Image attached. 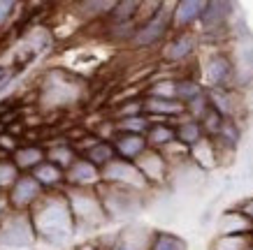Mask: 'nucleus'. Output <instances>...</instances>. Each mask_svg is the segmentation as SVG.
Returning <instances> with one entry per match:
<instances>
[{
	"instance_id": "obj_1",
	"label": "nucleus",
	"mask_w": 253,
	"mask_h": 250,
	"mask_svg": "<svg viewBox=\"0 0 253 250\" xmlns=\"http://www.w3.org/2000/svg\"><path fill=\"white\" fill-rule=\"evenodd\" d=\"M31 218L35 225V234L49 243H56V246L68 241L77 225L65 192L63 195H51V192L46 195L44 192V197L33 206Z\"/></svg>"
},
{
	"instance_id": "obj_2",
	"label": "nucleus",
	"mask_w": 253,
	"mask_h": 250,
	"mask_svg": "<svg viewBox=\"0 0 253 250\" xmlns=\"http://www.w3.org/2000/svg\"><path fill=\"white\" fill-rule=\"evenodd\" d=\"M172 9H174V2L172 5L161 2L158 9H154L144 21H139L137 33H135L130 44L137 46V49H146V46L161 44L165 37H169V33H172Z\"/></svg>"
},
{
	"instance_id": "obj_3",
	"label": "nucleus",
	"mask_w": 253,
	"mask_h": 250,
	"mask_svg": "<svg viewBox=\"0 0 253 250\" xmlns=\"http://www.w3.org/2000/svg\"><path fill=\"white\" fill-rule=\"evenodd\" d=\"M35 225H33L31 213L9 211L0 222V246L2 248L26 250L35 241Z\"/></svg>"
},
{
	"instance_id": "obj_4",
	"label": "nucleus",
	"mask_w": 253,
	"mask_h": 250,
	"mask_svg": "<svg viewBox=\"0 0 253 250\" xmlns=\"http://www.w3.org/2000/svg\"><path fill=\"white\" fill-rule=\"evenodd\" d=\"M65 195H68L70 209H72V215H75L77 225H100L105 220L107 211H105V204L100 199L98 190L70 188Z\"/></svg>"
},
{
	"instance_id": "obj_5",
	"label": "nucleus",
	"mask_w": 253,
	"mask_h": 250,
	"mask_svg": "<svg viewBox=\"0 0 253 250\" xmlns=\"http://www.w3.org/2000/svg\"><path fill=\"white\" fill-rule=\"evenodd\" d=\"M235 76H237V70L230 56L221 51L207 56V61L202 65V86L207 91H230Z\"/></svg>"
},
{
	"instance_id": "obj_6",
	"label": "nucleus",
	"mask_w": 253,
	"mask_h": 250,
	"mask_svg": "<svg viewBox=\"0 0 253 250\" xmlns=\"http://www.w3.org/2000/svg\"><path fill=\"white\" fill-rule=\"evenodd\" d=\"M102 183H105V185L128 188V190L149 188V183H146V179L137 169V165H135V162H128V160H121V158H116L112 165H107L102 169Z\"/></svg>"
},
{
	"instance_id": "obj_7",
	"label": "nucleus",
	"mask_w": 253,
	"mask_h": 250,
	"mask_svg": "<svg viewBox=\"0 0 253 250\" xmlns=\"http://www.w3.org/2000/svg\"><path fill=\"white\" fill-rule=\"evenodd\" d=\"M9 197V206L12 211H21V213H28L33 206L38 204L40 199L44 197V188L35 181L33 174H21L19 181L12 185V190L7 192Z\"/></svg>"
},
{
	"instance_id": "obj_8",
	"label": "nucleus",
	"mask_w": 253,
	"mask_h": 250,
	"mask_svg": "<svg viewBox=\"0 0 253 250\" xmlns=\"http://www.w3.org/2000/svg\"><path fill=\"white\" fill-rule=\"evenodd\" d=\"M198 42H200V37L195 31L174 33L161 49L163 61L165 63H181V61H186V58H191L193 53L198 51Z\"/></svg>"
},
{
	"instance_id": "obj_9",
	"label": "nucleus",
	"mask_w": 253,
	"mask_h": 250,
	"mask_svg": "<svg viewBox=\"0 0 253 250\" xmlns=\"http://www.w3.org/2000/svg\"><path fill=\"white\" fill-rule=\"evenodd\" d=\"M207 9L205 0H179L172 9V33L191 31L195 23L202 21V14Z\"/></svg>"
},
{
	"instance_id": "obj_10",
	"label": "nucleus",
	"mask_w": 253,
	"mask_h": 250,
	"mask_svg": "<svg viewBox=\"0 0 253 250\" xmlns=\"http://www.w3.org/2000/svg\"><path fill=\"white\" fill-rule=\"evenodd\" d=\"M65 183L70 188H84V190H95L102 185V172L95 165H91L86 158H79L75 165L65 172Z\"/></svg>"
},
{
	"instance_id": "obj_11",
	"label": "nucleus",
	"mask_w": 253,
	"mask_h": 250,
	"mask_svg": "<svg viewBox=\"0 0 253 250\" xmlns=\"http://www.w3.org/2000/svg\"><path fill=\"white\" fill-rule=\"evenodd\" d=\"M112 146L116 151V158L128 160V162H137L146 151H149V144H146V137L142 135H128V132H114V137L109 139Z\"/></svg>"
},
{
	"instance_id": "obj_12",
	"label": "nucleus",
	"mask_w": 253,
	"mask_h": 250,
	"mask_svg": "<svg viewBox=\"0 0 253 250\" xmlns=\"http://www.w3.org/2000/svg\"><path fill=\"white\" fill-rule=\"evenodd\" d=\"M135 165H137V169L142 172V176L146 179L149 185H154V183H163L169 176V162H168V158H165L161 151H151V148H149V151H146L144 155L135 162Z\"/></svg>"
},
{
	"instance_id": "obj_13",
	"label": "nucleus",
	"mask_w": 253,
	"mask_h": 250,
	"mask_svg": "<svg viewBox=\"0 0 253 250\" xmlns=\"http://www.w3.org/2000/svg\"><path fill=\"white\" fill-rule=\"evenodd\" d=\"M230 9H232V2H207V9L202 14V31L205 33H218V31H225L228 26V19H230Z\"/></svg>"
},
{
	"instance_id": "obj_14",
	"label": "nucleus",
	"mask_w": 253,
	"mask_h": 250,
	"mask_svg": "<svg viewBox=\"0 0 253 250\" xmlns=\"http://www.w3.org/2000/svg\"><path fill=\"white\" fill-rule=\"evenodd\" d=\"M176 142V130L174 123H163V121H151V128L146 132V144L151 151H165Z\"/></svg>"
},
{
	"instance_id": "obj_15",
	"label": "nucleus",
	"mask_w": 253,
	"mask_h": 250,
	"mask_svg": "<svg viewBox=\"0 0 253 250\" xmlns=\"http://www.w3.org/2000/svg\"><path fill=\"white\" fill-rule=\"evenodd\" d=\"M253 234V222L242 215L237 209L225 211L218 220V236H246Z\"/></svg>"
},
{
	"instance_id": "obj_16",
	"label": "nucleus",
	"mask_w": 253,
	"mask_h": 250,
	"mask_svg": "<svg viewBox=\"0 0 253 250\" xmlns=\"http://www.w3.org/2000/svg\"><path fill=\"white\" fill-rule=\"evenodd\" d=\"M174 130H176V142L181 146H186L188 151L195 148V146L205 139V130L200 125V121H193L191 116H181V118L174 123Z\"/></svg>"
},
{
	"instance_id": "obj_17",
	"label": "nucleus",
	"mask_w": 253,
	"mask_h": 250,
	"mask_svg": "<svg viewBox=\"0 0 253 250\" xmlns=\"http://www.w3.org/2000/svg\"><path fill=\"white\" fill-rule=\"evenodd\" d=\"M46 160V148L35 144H21L12 155V162L19 167V172H33Z\"/></svg>"
},
{
	"instance_id": "obj_18",
	"label": "nucleus",
	"mask_w": 253,
	"mask_h": 250,
	"mask_svg": "<svg viewBox=\"0 0 253 250\" xmlns=\"http://www.w3.org/2000/svg\"><path fill=\"white\" fill-rule=\"evenodd\" d=\"M139 232H144V227H130L126 229L123 234H119V239L114 241V246L109 250H151V239L154 234L151 232H146V234H139Z\"/></svg>"
},
{
	"instance_id": "obj_19",
	"label": "nucleus",
	"mask_w": 253,
	"mask_h": 250,
	"mask_svg": "<svg viewBox=\"0 0 253 250\" xmlns=\"http://www.w3.org/2000/svg\"><path fill=\"white\" fill-rule=\"evenodd\" d=\"M84 158L102 172L105 167L112 165V162L116 160V151H114V146H112L109 139H100V137H95V139H93V144L84 151Z\"/></svg>"
},
{
	"instance_id": "obj_20",
	"label": "nucleus",
	"mask_w": 253,
	"mask_h": 250,
	"mask_svg": "<svg viewBox=\"0 0 253 250\" xmlns=\"http://www.w3.org/2000/svg\"><path fill=\"white\" fill-rule=\"evenodd\" d=\"M31 174L35 176V181H38L44 190H54V188H58V185L65 183V172H63L58 165L49 162V160H44L40 167H35Z\"/></svg>"
},
{
	"instance_id": "obj_21",
	"label": "nucleus",
	"mask_w": 253,
	"mask_h": 250,
	"mask_svg": "<svg viewBox=\"0 0 253 250\" xmlns=\"http://www.w3.org/2000/svg\"><path fill=\"white\" fill-rule=\"evenodd\" d=\"M46 160H49V162H54V165H58L63 172H68L70 167L79 160V153H77V148H75V144H70V142L63 139L61 144L46 148Z\"/></svg>"
},
{
	"instance_id": "obj_22",
	"label": "nucleus",
	"mask_w": 253,
	"mask_h": 250,
	"mask_svg": "<svg viewBox=\"0 0 253 250\" xmlns=\"http://www.w3.org/2000/svg\"><path fill=\"white\" fill-rule=\"evenodd\" d=\"M207 91L200 79H193V76H181V79H176V102H181V105H188L193 102L195 98H200L202 93Z\"/></svg>"
},
{
	"instance_id": "obj_23",
	"label": "nucleus",
	"mask_w": 253,
	"mask_h": 250,
	"mask_svg": "<svg viewBox=\"0 0 253 250\" xmlns=\"http://www.w3.org/2000/svg\"><path fill=\"white\" fill-rule=\"evenodd\" d=\"M209 105L214 107L216 111L223 116V118H235V98H232V91H207Z\"/></svg>"
},
{
	"instance_id": "obj_24",
	"label": "nucleus",
	"mask_w": 253,
	"mask_h": 250,
	"mask_svg": "<svg viewBox=\"0 0 253 250\" xmlns=\"http://www.w3.org/2000/svg\"><path fill=\"white\" fill-rule=\"evenodd\" d=\"M149 128H151V118H149L146 114L114 121V130H116V132H128V135H142V137H146Z\"/></svg>"
},
{
	"instance_id": "obj_25",
	"label": "nucleus",
	"mask_w": 253,
	"mask_h": 250,
	"mask_svg": "<svg viewBox=\"0 0 253 250\" xmlns=\"http://www.w3.org/2000/svg\"><path fill=\"white\" fill-rule=\"evenodd\" d=\"M139 9H142V2H137V0H123V2H116V7L112 9V14H109V21L112 23L137 21Z\"/></svg>"
},
{
	"instance_id": "obj_26",
	"label": "nucleus",
	"mask_w": 253,
	"mask_h": 250,
	"mask_svg": "<svg viewBox=\"0 0 253 250\" xmlns=\"http://www.w3.org/2000/svg\"><path fill=\"white\" fill-rule=\"evenodd\" d=\"M151 250H188V243L186 239L172 234V232H154Z\"/></svg>"
},
{
	"instance_id": "obj_27",
	"label": "nucleus",
	"mask_w": 253,
	"mask_h": 250,
	"mask_svg": "<svg viewBox=\"0 0 253 250\" xmlns=\"http://www.w3.org/2000/svg\"><path fill=\"white\" fill-rule=\"evenodd\" d=\"M253 236H216L211 243V250H251Z\"/></svg>"
},
{
	"instance_id": "obj_28",
	"label": "nucleus",
	"mask_w": 253,
	"mask_h": 250,
	"mask_svg": "<svg viewBox=\"0 0 253 250\" xmlns=\"http://www.w3.org/2000/svg\"><path fill=\"white\" fill-rule=\"evenodd\" d=\"M239 137H242V132H239V125L235 123V118H225L221 132H218V137L214 139V144H223L232 151V148H237Z\"/></svg>"
},
{
	"instance_id": "obj_29",
	"label": "nucleus",
	"mask_w": 253,
	"mask_h": 250,
	"mask_svg": "<svg viewBox=\"0 0 253 250\" xmlns=\"http://www.w3.org/2000/svg\"><path fill=\"white\" fill-rule=\"evenodd\" d=\"M19 176H21V172H19V167L12 162V158L0 160V190H2V192H9L12 185L19 181Z\"/></svg>"
},
{
	"instance_id": "obj_30",
	"label": "nucleus",
	"mask_w": 253,
	"mask_h": 250,
	"mask_svg": "<svg viewBox=\"0 0 253 250\" xmlns=\"http://www.w3.org/2000/svg\"><path fill=\"white\" fill-rule=\"evenodd\" d=\"M146 95H149V98L176 100V79H161V81H154Z\"/></svg>"
},
{
	"instance_id": "obj_31",
	"label": "nucleus",
	"mask_w": 253,
	"mask_h": 250,
	"mask_svg": "<svg viewBox=\"0 0 253 250\" xmlns=\"http://www.w3.org/2000/svg\"><path fill=\"white\" fill-rule=\"evenodd\" d=\"M209 109H211V105H209L207 91H205L200 98H195L193 102H188V105H186V116H191L193 121H202V118L207 116Z\"/></svg>"
},
{
	"instance_id": "obj_32",
	"label": "nucleus",
	"mask_w": 253,
	"mask_h": 250,
	"mask_svg": "<svg viewBox=\"0 0 253 250\" xmlns=\"http://www.w3.org/2000/svg\"><path fill=\"white\" fill-rule=\"evenodd\" d=\"M139 114H144V98H139V100H128V102L119 105V109H116V121H119V118H130V116H139Z\"/></svg>"
},
{
	"instance_id": "obj_33",
	"label": "nucleus",
	"mask_w": 253,
	"mask_h": 250,
	"mask_svg": "<svg viewBox=\"0 0 253 250\" xmlns=\"http://www.w3.org/2000/svg\"><path fill=\"white\" fill-rule=\"evenodd\" d=\"M114 7L116 2H112V0H105V2H79V9H91L88 12L91 16H109Z\"/></svg>"
},
{
	"instance_id": "obj_34",
	"label": "nucleus",
	"mask_w": 253,
	"mask_h": 250,
	"mask_svg": "<svg viewBox=\"0 0 253 250\" xmlns=\"http://www.w3.org/2000/svg\"><path fill=\"white\" fill-rule=\"evenodd\" d=\"M14 2L12 0H0V28L5 26V23L12 19V14H14Z\"/></svg>"
},
{
	"instance_id": "obj_35",
	"label": "nucleus",
	"mask_w": 253,
	"mask_h": 250,
	"mask_svg": "<svg viewBox=\"0 0 253 250\" xmlns=\"http://www.w3.org/2000/svg\"><path fill=\"white\" fill-rule=\"evenodd\" d=\"M0 148H2V155H5V151L14 155V151L19 148V144H16V139H14L12 135H7V132H2V135H0Z\"/></svg>"
},
{
	"instance_id": "obj_36",
	"label": "nucleus",
	"mask_w": 253,
	"mask_h": 250,
	"mask_svg": "<svg viewBox=\"0 0 253 250\" xmlns=\"http://www.w3.org/2000/svg\"><path fill=\"white\" fill-rule=\"evenodd\" d=\"M237 211L242 213V215H244V218L249 220V222H253V197L244 199V202H242V204L237 206Z\"/></svg>"
},
{
	"instance_id": "obj_37",
	"label": "nucleus",
	"mask_w": 253,
	"mask_h": 250,
	"mask_svg": "<svg viewBox=\"0 0 253 250\" xmlns=\"http://www.w3.org/2000/svg\"><path fill=\"white\" fill-rule=\"evenodd\" d=\"M14 74H16V70H9V68L0 70V91H2V88H5L12 79H14Z\"/></svg>"
},
{
	"instance_id": "obj_38",
	"label": "nucleus",
	"mask_w": 253,
	"mask_h": 250,
	"mask_svg": "<svg viewBox=\"0 0 253 250\" xmlns=\"http://www.w3.org/2000/svg\"><path fill=\"white\" fill-rule=\"evenodd\" d=\"M7 209H12V206H9V197H7V192L0 190V222H2V218L9 213Z\"/></svg>"
},
{
	"instance_id": "obj_39",
	"label": "nucleus",
	"mask_w": 253,
	"mask_h": 250,
	"mask_svg": "<svg viewBox=\"0 0 253 250\" xmlns=\"http://www.w3.org/2000/svg\"><path fill=\"white\" fill-rule=\"evenodd\" d=\"M77 250H100V246H98V243L86 241V243H82V246H77Z\"/></svg>"
},
{
	"instance_id": "obj_40",
	"label": "nucleus",
	"mask_w": 253,
	"mask_h": 250,
	"mask_svg": "<svg viewBox=\"0 0 253 250\" xmlns=\"http://www.w3.org/2000/svg\"><path fill=\"white\" fill-rule=\"evenodd\" d=\"M251 236H253V234H251Z\"/></svg>"
},
{
	"instance_id": "obj_41",
	"label": "nucleus",
	"mask_w": 253,
	"mask_h": 250,
	"mask_svg": "<svg viewBox=\"0 0 253 250\" xmlns=\"http://www.w3.org/2000/svg\"><path fill=\"white\" fill-rule=\"evenodd\" d=\"M251 250H253V248H251Z\"/></svg>"
}]
</instances>
